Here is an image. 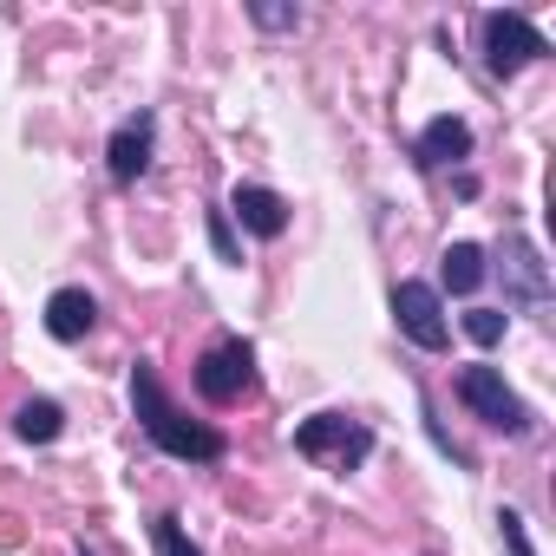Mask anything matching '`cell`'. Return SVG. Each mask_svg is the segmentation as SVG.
I'll return each mask as SVG.
<instances>
[{
	"instance_id": "obj_1",
	"label": "cell",
	"mask_w": 556,
	"mask_h": 556,
	"mask_svg": "<svg viewBox=\"0 0 556 556\" xmlns=\"http://www.w3.org/2000/svg\"><path fill=\"white\" fill-rule=\"evenodd\" d=\"M131 406H138V426H144V439L164 452V458H184V465H216L223 452H229V439L216 432V426H203V419H190L170 393H164V380H157V367H131Z\"/></svg>"
},
{
	"instance_id": "obj_2",
	"label": "cell",
	"mask_w": 556,
	"mask_h": 556,
	"mask_svg": "<svg viewBox=\"0 0 556 556\" xmlns=\"http://www.w3.org/2000/svg\"><path fill=\"white\" fill-rule=\"evenodd\" d=\"M295 452H302L308 465L354 471V465H367V458H374V432H367L361 419H348V413H315V419H302V426H295Z\"/></svg>"
},
{
	"instance_id": "obj_3",
	"label": "cell",
	"mask_w": 556,
	"mask_h": 556,
	"mask_svg": "<svg viewBox=\"0 0 556 556\" xmlns=\"http://www.w3.org/2000/svg\"><path fill=\"white\" fill-rule=\"evenodd\" d=\"M458 400H465L484 426H497V432H530V406L504 387L497 367H465V374H458Z\"/></svg>"
},
{
	"instance_id": "obj_4",
	"label": "cell",
	"mask_w": 556,
	"mask_h": 556,
	"mask_svg": "<svg viewBox=\"0 0 556 556\" xmlns=\"http://www.w3.org/2000/svg\"><path fill=\"white\" fill-rule=\"evenodd\" d=\"M543 53H549V40H543L523 14H484V66H491L497 79L523 73V66L543 60Z\"/></svg>"
},
{
	"instance_id": "obj_5",
	"label": "cell",
	"mask_w": 556,
	"mask_h": 556,
	"mask_svg": "<svg viewBox=\"0 0 556 556\" xmlns=\"http://www.w3.org/2000/svg\"><path fill=\"white\" fill-rule=\"evenodd\" d=\"M393 315H400V334L413 348H426V354L452 348V321H445V302H439L432 282H400L393 289Z\"/></svg>"
},
{
	"instance_id": "obj_6",
	"label": "cell",
	"mask_w": 556,
	"mask_h": 556,
	"mask_svg": "<svg viewBox=\"0 0 556 556\" xmlns=\"http://www.w3.org/2000/svg\"><path fill=\"white\" fill-rule=\"evenodd\" d=\"M255 387V354H249V341H216L203 361H197V393L210 400V406H229V400H242Z\"/></svg>"
},
{
	"instance_id": "obj_7",
	"label": "cell",
	"mask_w": 556,
	"mask_h": 556,
	"mask_svg": "<svg viewBox=\"0 0 556 556\" xmlns=\"http://www.w3.org/2000/svg\"><path fill=\"white\" fill-rule=\"evenodd\" d=\"M151 144H157V118H151V112L125 118V125L112 131V144H105V164H112V177H118V184H138V177L151 170Z\"/></svg>"
},
{
	"instance_id": "obj_8",
	"label": "cell",
	"mask_w": 556,
	"mask_h": 556,
	"mask_svg": "<svg viewBox=\"0 0 556 556\" xmlns=\"http://www.w3.org/2000/svg\"><path fill=\"white\" fill-rule=\"evenodd\" d=\"M223 216H236V223H242L249 236H262V242H275V236L289 229V203L275 197L268 184H236V197H229Z\"/></svg>"
},
{
	"instance_id": "obj_9",
	"label": "cell",
	"mask_w": 556,
	"mask_h": 556,
	"mask_svg": "<svg viewBox=\"0 0 556 556\" xmlns=\"http://www.w3.org/2000/svg\"><path fill=\"white\" fill-rule=\"evenodd\" d=\"M458 157H471V125L465 118H432L426 131H419V164L426 170H445V164H458Z\"/></svg>"
},
{
	"instance_id": "obj_10",
	"label": "cell",
	"mask_w": 556,
	"mask_h": 556,
	"mask_svg": "<svg viewBox=\"0 0 556 556\" xmlns=\"http://www.w3.org/2000/svg\"><path fill=\"white\" fill-rule=\"evenodd\" d=\"M92 321H99V302H92L86 289H60V295L47 302V334H53V341H86Z\"/></svg>"
},
{
	"instance_id": "obj_11",
	"label": "cell",
	"mask_w": 556,
	"mask_h": 556,
	"mask_svg": "<svg viewBox=\"0 0 556 556\" xmlns=\"http://www.w3.org/2000/svg\"><path fill=\"white\" fill-rule=\"evenodd\" d=\"M504 275H510V295H517L523 308H543L549 282H543V262H536V249H530L523 236H510V242H504Z\"/></svg>"
},
{
	"instance_id": "obj_12",
	"label": "cell",
	"mask_w": 556,
	"mask_h": 556,
	"mask_svg": "<svg viewBox=\"0 0 556 556\" xmlns=\"http://www.w3.org/2000/svg\"><path fill=\"white\" fill-rule=\"evenodd\" d=\"M478 282H484V249L478 242H452L445 249V289L452 295H471Z\"/></svg>"
},
{
	"instance_id": "obj_13",
	"label": "cell",
	"mask_w": 556,
	"mask_h": 556,
	"mask_svg": "<svg viewBox=\"0 0 556 556\" xmlns=\"http://www.w3.org/2000/svg\"><path fill=\"white\" fill-rule=\"evenodd\" d=\"M60 426H66V413H60L53 400H27V406L14 413V432H21L27 445H53V439H60Z\"/></svg>"
},
{
	"instance_id": "obj_14",
	"label": "cell",
	"mask_w": 556,
	"mask_h": 556,
	"mask_svg": "<svg viewBox=\"0 0 556 556\" xmlns=\"http://www.w3.org/2000/svg\"><path fill=\"white\" fill-rule=\"evenodd\" d=\"M151 543H157V556H203L190 536H184V523L164 510V517H151Z\"/></svg>"
},
{
	"instance_id": "obj_15",
	"label": "cell",
	"mask_w": 556,
	"mask_h": 556,
	"mask_svg": "<svg viewBox=\"0 0 556 556\" xmlns=\"http://www.w3.org/2000/svg\"><path fill=\"white\" fill-rule=\"evenodd\" d=\"M465 334H471L478 348H497V341H504V308H471V315H465Z\"/></svg>"
},
{
	"instance_id": "obj_16",
	"label": "cell",
	"mask_w": 556,
	"mask_h": 556,
	"mask_svg": "<svg viewBox=\"0 0 556 556\" xmlns=\"http://www.w3.org/2000/svg\"><path fill=\"white\" fill-rule=\"evenodd\" d=\"M249 14H255V27H268V34H289V27L302 21L295 8H268V0H255V8H249Z\"/></svg>"
},
{
	"instance_id": "obj_17",
	"label": "cell",
	"mask_w": 556,
	"mask_h": 556,
	"mask_svg": "<svg viewBox=\"0 0 556 556\" xmlns=\"http://www.w3.org/2000/svg\"><path fill=\"white\" fill-rule=\"evenodd\" d=\"M497 530H504V549H510V556H536L530 536H523V517H517V510H497Z\"/></svg>"
},
{
	"instance_id": "obj_18",
	"label": "cell",
	"mask_w": 556,
	"mask_h": 556,
	"mask_svg": "<svg viewBox=\"0 0 556 556\" xmlns=\"http://www.w3.org/2000/svg\"><path fill=\"white\" fill-rule=\"evenodd\" d=\"M210 242H216V255H223V262H242V249H236V236H229V216H223V210H210Z\"/></svg>"
}]
</instances>
